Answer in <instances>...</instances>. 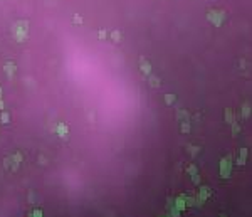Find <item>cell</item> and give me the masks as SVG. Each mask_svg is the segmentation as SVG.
Listing matches in <instances>:
<instances>
[{
  "label": "cell",
  "instance_id": "1",
  "mask_svg": "<svg viewBox=\"0 0 252 217\" xmlns=\"http://www.w3.org/2000/svg\"><path fill=\"white\" fill-rule=\"evenodd\" d=\"M12 36L17 42H24L29 37V20H19L12 27Z\"/></svg>",
  "mask_w": 252,
  "mask_h": 217
},
{
  "label": "cell",
  "instance_id": "2",
  "mask_svg": "<svg viewBox=\"0 0 252 217\" xmlns=\"http://www.w3.org/2000/svg\"><path fill=\"white\" fill-rule=\"evenodd\" d=\"M208 20L214 24L215 27H220L222 22H224V19H225V12L224 10H208Z\"/></svg>",
  "mask_w": 252,
  "mask_h": 217
},
{
  "label": "cell",
  "instance_id": "3",
  "mask_svg": "<svg viewBox=\"0 0 252 217\" xmlns=\"http://www.w3.org/2000/svg\"><path fill=\"white\" fill-rule=\"evenodd\" d=\"M5 71H7L9 76H12V72L15 71V64H14V62H7V64H5Z\"/></svg>",
  "mask_w": 252,
  "mask_h": 217
},
{
  "label": "cell",
  "instance_id": "4",
  "mask_svg": "<svg viewBox=\"0 0 252 217\" xmlns=\"http://www.w3.org/2000/svg\"><path fill=\"white\" fill-rule=\"evenodd\" d=\"M111 39H113L114 42H119V41H121V32H119V31H113V32H111Z\"/></svg>",
  "mask_w": 252,
  "mask_h": 217
},
{
  "label": "cell",
  "instance_id": "5",
  "mask_svg": "<svg viewBox=\"0 0 252 217\" xmlns=\"http://www.w3.org/2000/svg\"><path fill=\"white\" fill-rule=\"evenodd\" d=\"M72 22H74V24H77V25H79V24H82V17L79 15V14H76V15H74V19H72Z\"/></svg>",
  "mask_w": 252,
  "mask_h": 217
},
{
  "label": "cell",
  "instance_id": "6",
  "mask_svg": "<svg viewBox=\"0 0 252 217\" xmlns=\"http://www.w3.org/2000/svg\"><path fill=\"white\" fill-rule=\"evenodd\" d=\"M150 64H146V62H143V66H141V69H143V72H150Z\"/></svg>",
  "mask_w": 252,
  "mask_h": 217
},
{
  "label": "cell",
  "instance_id": "7",
  "mask_svg": "<svg viewBox=\"0 0 252 217\" xmlns=\"http://www.w3.org/2000/svg\"><path fill=\"white\" fill-rule=\"evenodd\" d=\"M98 37H99V39H106V31H104V29H101V31H99V34H98Z\"/></svg>",
  "mask_w": 252,
  "mask_h": 217
},
{
  "label": "cell",
  "instance_id": "8",
  "mask_svg": "<svg viewBox=\"0 0 252 217\" xmlns=\"http://www.w3.org/2000/svg\"><path fill=\"white\" fill-rule=\"evenodd\" d=\"M59 131H61V135H66V126H64V125H61V126H59Z\"/></svg>",
  "mask_w": 252,
  "mask_h": 217
},
{
  "label": "cell",
  "instance_id": "9",
  "mask_svg": "<svg viewBox=\"0 0 252 217\" xmlns=\"http://www.w3.org/2000/svg\"><path fill=\"white\" fill-rule=\"evenodd\" d=\"M151 86H158V79L156 78H151Z\"/></svg>",
  "mask_w": 252,
  "mask_h": 217
},
{
  "label": "cell",
  "instance_id": "10",
  "mask_svg": "<svg viewBox=\"0 0 252 217\" xmlns=\"http://www.w3.org/2000/svg\"><path fill=\"white\" fill-rule=\"evenodd\" d=\"M2 119H4V121L7 123V121H9V114H7V113H4V114H2Z\"/></svg>",
  "mask_w": 252,
  "mask_h": 217
},
{
  "label": "cell",
  "instance_id": "11",
  "mask_svg": "<svg viewBox=\"0 0 252 217\" xmlns=\"http://www.w3.org/2000/svg\"><path fill=\"white\" fill-rule=\"evenodd\" d=\"M0 94H2V89H0Z\"/></svg>",
  "mask_w": 252,
  "mask_h": 217
}]
</instances>
